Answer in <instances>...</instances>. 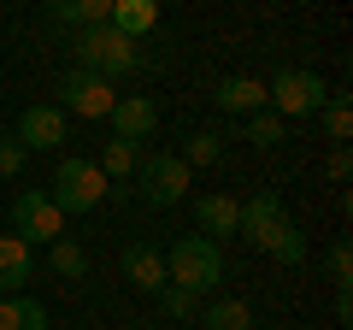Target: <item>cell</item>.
<instances>
[{"instance_id": "3957f363", "label": "cell", "mask_w": 353, "mask_h": 330, "mask_svg": "<svg viewBox=\"0 0 353 330\" xmlns=\"http://www.w3.org/2000/svg\"><path fill=\"white\" fill-rule=\"evenodd\" d=\"M112 195V177H106L94 159H59L53 165V206L59 213H94V206Z\"/></svg>"}, {"instance_id": "5bb4252c", "label": "cell", "mask_w": 353, "mask_h": 330, "mask_svg": "<svg viewBox=\"0 0 353 330\" xmlns=\"http://www.w3.org/2000/svg\"><path fill=\"white\" fill-rule=\"evenodd\" d=\"M212 101L224 106V113H241V118H253V113H265V83H259V77H224Z\"/></svg>"}, {"instance_id": "277c9868", "label": "cell", "mask_w": 353, "mask_h": 330, "mask_svg": "<svg viewBox=\"0 0 353 330\" xmlns=\"http://www.w3.org/2000/svg\"><path fill=\"white\" fill-rule=\"evenodd\" d=\"M330 101L324 77L318 71H277L271 83H265V106L277 118H318V106Z\"/></svg>"}, {"instance_id": "9a60e30c", "label": "cell", "mask_w": 353, "mask_h": 330, "mask_svg": "<svg viewBox=\"0 0 353 330\" xmlns=\"http://www.w3.org/2000/svg\"><path fill=\"white\" fill-rule=\"evenodd\" d=\"M106 24H112V30H124L130 41H141L153 24H159V0H112Z\"/></svg>"}, {"instance_id": "2e32d148", "label": "cell", "mask_w": 353, "mask_h": 330, "mask_svg": "<svg viewBox=\"0 0 353 330\" xmlns=\"http://www.w3.org/2000/svg\"><path fill=\"white\" fill-rule=\"evenodd\" d=\"M0 330H48V307L36 295H0Z\"/></svg>"}, {"instance_id": "484cf974", "label": "cell", "mask_w": 353, "mask_h": 330, "mask_svg": "<svg viewBox=\"0 0 353 330\" xmlns=\"http://www.w3.org/2000/svg\"><path fill=\"white\" fill-rule=\"evenodd\" d=\"M159 307H165L171 318H189V313H194V295L176 289V283H165V289H159Z\"/></svg>"}, {"instance_id": "83f0119b", "label": "cell", "mask_w": 353, "mask_h": 330, "mask_svg": "<svg viewBox=\"0 0 353 330\" xmlns=\"http://www.w3.org/2000/svg\"><path fill=\"white\" fill-rule=\"evenodd\" d=\"M336 318H341V324H353V289H336Z\"/></svg>"}, {"instance_id": "603a6c76", "label": "cell", "mask_w": 353, "mask_h": 330, "mask_svg": "<svg viewBox=\"0 0 353 330\" xmlns=\"http://www.w3.org/2000/svg\"><path fill=\"white\" fill-rule=\"evenodd\" d=\"M324 271H330V283H336V289H353V242H347V236H341V242H330Z\"/></svg>"}, {"instance_id": "8fae6325", "label": "cell", "mask_w": 353, "mask_h": 330, "mask_svg": "<svg viewBox=\"0 0 353 330\" xmlns=\"http://www.w3.org/2000/svg\"><path fill=\"white\" fill-rule=\"evenodd\" d=\"M124 278H130V289L159 295L165 289V254L148 248V242H130V248H124Z\"/></svg>"}, {"instance_id": "d4e9b609", "label": "cell", "mask_w": 353, "mask_h": 330, "mask_svg": "<svg viewBox=\"0 0 353 330\" xmlns=\"http://www.w3.org/2000/svg\"><path fill=\"white\" fill-rule=\"evenodd\" d=\"M24 159H30L24 142H18V136H0V177H18V171H24Z\"/></svg>"}, {"instance_id": "cb8c5ba5", "label": "cell", "mask_w": 353, "mask_h": 330, "mask_svg": "<svg viewBox=\"0 0 353 330\" xmlns=\"http://www.w3.org/2000/svg\"><path fill=\"white\" fill-rule=\"evenodd\" d=\"M248 142H253V148H277V142H283V118L271 113V106L253 113V118H248Z\"/></svg>"}, {"instance_id": "44dd1931", "label": "cell", "mask_w": 353, "mask_h": 330, "mask_svg": "<svg viewBox=\"0 0 353 330\" xmlns=\"http://www.w3.org/2000/svg\"><path fill=\"white\" fill-rule=\"evenodd\" d=\"M218 159H224V136H218V130H194V136L183 142V165H189V171L194 165H218Z\"/></svg>"}, {"instance_id": "f546056e", "label": "cell", "mask_w": 353, "mask_h": 330, "mask_svg": "<svg viewBox=\"0 0 353 330\" xmlns=\"http://www.w3.org/2000/svg\"><path fill=\"white\" fill-rule=\"evenodd\" d=\"M253 330H271V324H253Z\"/></svg>"}, {"instance_id": "ac0fdd59", "label": "cell", "mask_w": 353, "mask_h": 330, "mask_svg": "<svg viewBox=\"0 0 353 330\" xmlns=\"http://www.w3.org/2000/svg\"><path fill=\"white\" fill-rule=\"evenodd\" d=\"M206 330H253V307L236 301V295H224V301L206 307Z\"/></svg>"}, {"instance_id": "f1b7e54d", "label": "cell", "mask_w": 353, "mask_h": 330, "mask_svg": "<svg viewBox=\"0 0 353 330\" xmlns=\"http://www.w3.org/2000/svg\"><path fill=\"white\" fill-rule=\"evenodd\" d=\"M118 330H148V324H118Z\"/></svg>"}, {"instance_id": "ba28073f", "label": "cell", "mask_w": 353, "mask_h": 330, "mask_svg": "<svg viewBox=\"0 0 353 330\" xmlns=\"http://www.w3.org/2000/svg\"><path fill=\"white\" fill-rule=\"evenodd\" d=\"M12 136L24 142V153H53L65 136H71V118H65L59 106H24V118H18Z\"/></svg>"}, {"instance_id": "7402d4cb", "label": "cell", "mask_w": 353, "mask_h": 330, "mask_svg": "<svg viewBox=\"0 0 353 330\" xmlns=\"http://www.w3.org/2000/svg\"><path fill=\"white\" fill-rule=\"evenodd\" d=\"M48 260H53V271H59V278H88V254H83V248H77L71 236L48 242Z\"/></svg>"}, {"instance_id": "4316f807", "label": "cell", "mask_w": 353, "mask_h": 330, "mask_svg": "<svg viewBox=\"0 0 353 330\" xmlns=\"http://www.w3.org/2000/svg\"><path fill=\"white\" fill-rule=\"evenodd\" d=\"M347 177H353V153L336 148V153H330V183H347Z\"/></svg>"}, {"instance_id": "8992f818", "label": "cell", "mask_w": 353, "mask_h": 330, "mask_svg": "<svg viewBox=\"0 0 353 330\" xmlns=\"http://www.w3.org/2000/svg\"><path fill=\"white\" fill-rule=\"evenodd\" d=\"M112 101H118V83L101 77V71H83V65H77V71L59 77V113L65 118H71V113L77 118H106Z\"/></svg>"}, {"instance_id": "d6986e66", "label": "cell", "mask_w": 353, "mask_h": 330, "mask_svg": "<svg viewBox=\"0 0 353 330\" xmlns=\"http://www.w3.org/2000/svg\"><path fill=\"white\" fill-rule=\"evenodd\" d=\"M94 165H101V171H106V177H130V171H136V165H141V142H106V148H101V159H94Z\"/></svg>"}, {"instance_id": "9c48e42d", "label": "cell", "mask_w": 353, "mask_h": 330, "mask_svg": "<svg viewBox=\"0 0 353 330\" xmlns=\"http://www.w3.org/2000/svg\"><path fill=\"white\" fill-rule=\"evenodd\" d=\"M106 118H112V136L118 142H148L153 130H159V106H153L148 95H118Z\"/></svg>"}, {"instance_id": "7a4b0ae2", "label": "cell", "mask_w": 353, "mask_h": 330, "mask_svg": "<svg viewBox=\"0 0 353 330\" xmlns=\"http://www.w3.org/2000/svg\"><path fill=\"white\" fill-rule=\"evenodd\" d=\"M77 65L101 77H124V71H141V48L112 24H88L77 30Z\"/></svg>"}, {"instance_id": "7c38bea8", "label": "cell", "mask_w": 353, "mask_h": 330, "mask_svg": "<svg viewBox=\"0 0 353 330\" xmlns=\"http://www.w3.org/2000/svg\"><path fill=\"white\" fill-rule=\"evenodd\" d=\"M36 278V248L24 236H0V295H18Z\"/></svg>"}, {"instance_id": "4fadbf2b", "label": "cell", "mask_w": 353, "mask_h": 330, "mask_svg": "<svg viewBox=\"0 0 353 330\" xmlns=\"http://www.w3.org/2000/svg\"><path fill=\"white\" fill-rule=\"evenodd\" d=\"M194 224H201V236H236L241 230V201L236 195H201L194 201Z\"/></svg>"}, {"instance_id": "ffe728a7", "label": "cell", "mask_w": 353, "mask_h": 330, "mask_svg": "<svg viewBox=\"0 0 353 330\" xmlns=\"http://www.w3.org/2000/svg\"><path fill=\"white\" fill-rule=\"evenodd\" d=\"M318 113H324V136L336 142V148H347V136H353V106H347V95H330Z\"/></svg>"}, {"instance_id": "e0dca14e", "label": "cell", "mask_w": 353, "mask_h": 330, "mask_svg": "<svg viewBox=\"0 0 353 330\" xmlns=\"http://www.w3.org/2000/svg\"><path fill=\"white\" fill-rule=\"evenodd\" d=\"M48 12L59 18V24H77V30H88V24H106L112 0H48Z\"/></svg>"}, {"instance_id": "52a82bcc", "label": "cell", "mask_w": 353, "mask_h": 330, "mask_svg": "<svg viewBox=\"0 0 353 330\" xmlns=\"http://www.w3.org/2000/svg\"><path fill=\"white\" fill-rule=\"evenodd\" d=\"M12 224H18V236H36V242H59L65 236V213L53 206V195L48 189H24L12 201Z\"/></svg>"}, {"instance_id": "30bf717a", "label": "cell", "mask_w": 353, "mask_h": 330, "mask_svg": "<svg viewBox=\"0 0 353 330\" xmlns=\"http://www.w3.org/2000/svg\"><path fill=\"white\" fill-rule=\"evenodd\" d=\"M253 248H259V254H271V260H283V266H301V260H306V236H301V224H294L289 213L271 218V224L253 236Z\"/></svg>"}, {"instance_id": "5b68a950", "label": "cell", "mask_w": 353, "mask_h": 330, "mask_svg": "<svg viewBox=\"0 0 353 330\" xmlns=\"http://www.w3.org/2000/svg\"><path fill=\"white\" fill-rule=\"evenodd\" d=\"M136 183H141V201H148V206H176L183 195H189L194 171L183 165V153H141Z\"/></svg>"}, {"instance_id": "6da1fadb", "label": "cell", "mask_w": 353, "mask_h": 330, "mask_svg": "<svg viewBox=\"0 0 353 330\" xmlns=\"http://www.w3.org/2000/svg\"><path fill=\"white\" fill-rule=\"evenodd\" d=\"M165 283H176V289H189V295H212L224 283V248L212 236H183L165 254Z\"/></svg>"}]
</instances>
